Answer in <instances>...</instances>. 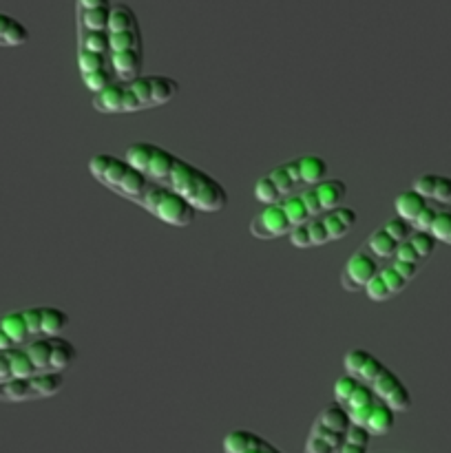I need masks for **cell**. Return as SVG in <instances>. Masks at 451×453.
I'll list each match as a JSON object with an SVG mask.
<instances>
[{"label": "cell", "mask_w": 451, "mask_h": 453, "mask_svg": "<svg viewBox=\"0 0 451 453\" xmlns=\"http://www.w3.org/2000/svg\"><path fill=\"white\" fill-rule=\"evenodd\" d=\"M109 49L111 69L119 82L140 78L144 66V40L140 20L131 4L115 3L111 7Z\"/></svg>", "instance_id": "obj_1"}, {"label": "cell", "mask_w": 451, "mask_h": 453, "mask_svg": "<svg viewBox=\"0 0 451 453\" xmlns=\"http://www.w3.org/2000/svg\"><path fill=\"white\" fill-rule=\"evenodd\" d=\"M168 188L180 193L197 212H221L228 206V193L224 186L206 171L181 157H177Z\"/></svg>", "instance_id": "obj_2"}, {"label": "cell", "mask_w": 451, "mask_h": 453, "mask_svg": "<svg viewBox=\"0 0 451 453\" xmlns=\"http://www.w3.org/2000/svg\"><path fill=\"white\" fill-rule=\"evenodd\" d=\"M111 0H75V29H78V58L109 60V18Z\"/></svg>", "instance_id": "obj_3"}, {"label": "cell", "mask_w": 451, "mask_h": 453, "mask_svg": "<svg viewBox=\"0 0 451 453\" xmlns=\"http://www.w3.org/2000/svg\"><path fill=\"white\" fill-rule=\"evenodd\" d=\"M88 173L93 175V180L100 181L111 193L119 195V197L128 199L133 203L140 202L141 195L150 184L149 177L135 171L126 159L115 157V155L109 153L93 155L88 159Z\"/></svg>", "instance_id": "obj_4"}, {"label": "cell", "mask_w": 451, "mask_h": 453, "mask_svg": "<svg viewBox=\"0 0 451 453\" xmlns=\"http://www.w3.org/2000/svg\"><path fill=\"white\" fill-rule=\"evenodd\" d=\"M358 215L354 208L349 206H339L330 212H323V215L312 217L308 224L299 226V228L292 230L287 234L290 243L294 248H317L325 246L330 242H339L345 234L352 233V228L356 226Z\"/></svg>", "instance_id": "obj_5"}, {"label": "cell", "mask_w": 451, "mask_h": 453, "mask_svg": "<svg viewBox=\"0 0 451 453\" xmlns=\"http://www.w3.org/2000/svg\"><path fill=\"white\" fill-rule=\"evenodd\" d=\"M122 87V113H137L164 106L180 96V82L168 75H140Z\"/></svg>", "instance_id": "obj_6"}, {"label": "cell", "mask_w": 451, "mask_h": 453, "mask_svg": "<svg viewBox=\"0 0 451 453\" xmlns=\"http://www.w3.org/2000/svg\"><path fill=\"white\" fill-rule=\"evenodd\" d=\"M137 206H141L146 212L157 217L162 224L172 226V228L190 226L195 221V215H197V211L180 193H175V190L164 184H155V181H150Z\"/></svg>", "instance_id": "obj_7"}, {"label": "cell", "mask_w": 451, "mask_h": 453, "mask_svg": "<svg viewBox=\"0 0 451 453\" xmlns=\"http://www.w3.org/2000/svg\"><path fill=\"white\" fill-rule=\"evenodd\" d=\"M303 188L305 186L303 177H301V164L299 157H294L290 162L279 164L272 171L265 173L261 180H256L255 199L270 206V203H279L281 199L290 197V195L299 193Z\"/></svg>", "instance_id": "obj_8"}, {"label": "cell", "mask_w": 451, "mask_h": 453, "mask_svg": "<svg viewBox=\"0 0 451 453\" xmlns=\"http://www.w3.org/2000/svg\"><path fill=\"white\" fill-rule=\"evenodd\" d=\"M65 388V374H35L0 383V403H31L51 398Z\"/></svg>", "instance_id": "obj_9"}, {"label": "cell", "mask_w": 451, "mask_h": 453, "mask_svg": "<svg viewBox=\"0 0 451 453\" xmlns=\"http://www.w3.org/2000/svg\"><path fill=\"white\" fill-rule=\"evenodd\" d=\"M299 193L303 197L308 211L312 212V217H318L323 212L334 211V208H339L343 203L345 195H348V186L339 177H327V180L308 186V188L299 190Z\"/></svg>", "instance_id": "obj_10"}, {"label": "cell", "mask_w": 451, "mask_h": 453, "mask_svg": "<svg viewBox=\"0 0 451 453\" xmlns=\"http://www.w3.org/2000/svg\"><path fill=\"white\" fill-rule=\"evenodd\" d=\"M380 273V264L367 248L354 252L340 273V286L348 292H365L367 283Z\"/></svg>", "instance_id": "obj_11"}, {"label": "cell", "mask_w": 451, "mask_h": 453, "mask_svg": "<svg viewBox=\"0 0 451 453\" xmlns=\"http://www.w3.org/2000/svg\"><path fill=\"white\" fill-rule=\"evenodd\" d=\"M371 392L376 394L378 401H383L385 405L392 407L394 411H409L411 410V392L407 389V385L398 379V374L389 367H385L378 374V379L370 385Z\"/></svg>", "instance_id": "obj_12"}, {"label": "cell", "mask_w": 451, "mask_h": 453, "mask_svg": "<svg viewBox=\"0 0 451 453\" xmlns=\"http://www.w3.org/2000/svg\"><path fill=\"white\" fill-rule=\"evenodd\" d=\"M252 237L264 239V242H272V239L287 237L292 233V226L287 221L286 212H283L281 203H270L265 206L255 219L250 221Z\"/></svg>", "instance_id": "obj_13"}, {"label": "cell", "mask_w": 451, "mask_h": 453, "mask_svg": "<svg viewBox=\"0 0 451 453\" xmlns=\"http://www.w3.org/2000/svg\"><path fill=\"white\" fill-rule=\"evenodd\" d=\"M343 365H345V374L354 376V379L363 385L374 383V380L378 379L380 372L387 367L385 363H380L374 354L361 348L349 349L343 358Z\"/></svg>", "instance_id": "obj_14"}, {"label": "cell", "mask_w": 451, "mask_h": 453, "mask_svg": "<svg viewBox=\"0 0 451 453\" xmlns=\"http://www.w3.org/2000/svg\"><path fill=\"white\" fill-rule=\"evenodd\" d=\"M224 453H283L281 449L265 441L264 436L248 429H233L224 436Z\"/></svg>", "instance_id": "obj_15"}, {"label": "cell", "mask_w": 451, "mask_h": 453, "mask_svg": "<svg viewBox=\"0 0 451 453\" xmlns=\"http://www.w3.org/2000/svg\"><path fill=\"white\" fill-rule=\"evenodd\" d=\"M376 401H378V398H376V394L371 392L370 385L358 383V388L354 389L352 396L348 398V403L343 405V410L348 411L352 425H361L363 427L367 420V416H370L371 410H374Z\"/></svg>", "instance_id": "obj_16"}, {"label": "cell", "mask_w": 451, "mask_h": 453, "mask_svg": "<svg viewBox=\"0 0 451 453\" xmlns=\"http://www.w3.org/2000/svg\"><path fill=\"white\" fill-rule=\"evenodd\" d=\"M175 164H177V155L175 153L162 149V146H155L153 157H150L149 166H146V171H144V175L149 177L150 181H155V184L168 186Z\"/></svg>", "instance_id": "obj_17"}, {"label": "cell", "mask_w": 451, "mask_h": 453, "mask_svg": "<svg viewBox=\"0 0 451 453\" xmlns=\"http://www.w3.org/2000/svg\"><path fill=\"white\" fill-rule=\"evenodd\" d=\"M29 38L31 34L29 29H27V25H22L18 18L0 12V47L4 49L22 47V44L29 42Z\"/></svg>", "instance_id": "obj_18"}, {"label": "cell", "mask_w": 451, "mask_h": 453, "mask_svg": "<svg viewBox=\"0 0 451 453\" xmlns=\"http://www.w3.org/2000/svg\"><path fill=\"white\" fill-rule=\"evenodd\" d=\"M31 363L38 374H56L53 372V336H42L25 345Z\"/></svg>", "instance_id": "obj_19"}, {"label": "cell", "mask_w": 451, "mask_h": 453, "mask_svg": "<svg viewBox=\"0 0 451 453\" xmlns=\"http://www.w3.org/2000/svg\"><path fill=\"white\" fill-rule=\"evenodd\" d=\"M394 425H396V411H394L389 405H385L383 401H376L374 410H371V414L367 416L363 427H365L367 432L371 434V438H374V436H387V434L394 429Z\"/></svg>", "instance_id": "obj_20"}, {"label": "cell", "mask_w": 451, "mask_h": 453, "mask_svg": "<svg viewBox=\"0 0 451 453\" xmlns=\"http://www.w3.org/2000/svg\"><path fill=\"white\" fill-rule=\"evenodd\" d=\"M427 206H429L427 199H424L420 193H416L414 188L402 190V193L398 195L396 199H394V208H396V217H401V219L409 221V224H414L416 217H418L420 212H423Z\"/></svg>", "instance_id": "obj_21"}, {"label": "cell", "mask_w": 451, "mask_h": 453, "mask_svg": "<svg viewBox=\"0 0 451 453\" xmlns=\"http://www.w3.org/2000/svg\"><path fill=\"white\" fill-rule=\"evenodd\" d=\"M363 246H365L367 250L376 257V259H394L401 243H398L396 239H394L392 234H389L387 230L380 226L378 230H374V233L370 234V239H367Z\"/></svg>", "instance_id": "obj_22"}, {"label": "cell", "mask_w": 451, "mask_h": 453, "mask_svg": "<svg viewBox=\"0 0 451 453\" xmlns=\"http://www.w3.org/2000/svg\"><path fill=\"white\" fill-rule=\"evenodd\" d=\"M93 109L104 115L122 113V87H119V80H115L113 84H109V87L93 96Z\"/></svg>", "instance_id": "obj_23"}, {"label": "cell", "mask_w": 451, "mask_h": 453, "mask_svg": "<svg viewBox=\"0 0 451 453\" xmlns=\"http://www.w3.org/2000/svg\"><path fill=\"white\" fill-rule=\"evenodd\" d=\"M78 358V349L65 336H53V372L56 374H65L66 370H71V365Z\"/></svg>", "instance_id": "obj_24"}, {"label": "cell", "mask_w": 451, "mask_h": 453, "mask_svg": "<svg viewBox=\"0 0 451 453\" xmlns=\"http://www.w3.org/2000/svg\"><path fill=\"white\" fill-rule=\"evenodd\" d=\"M299 164H301V177H303L305 188L327 180L330 166H327L325 159L318 157V155H303V157H299Z\"/></svg>", "instance_id": "obj_25"}, {"label": "cell", "mask_w": 451, "mask_h": 453, "mask_svg": "<svg viewBox=\"0 0 451 453\" xmlns=\"http://www.w3.org/2000/svg\"><path fill=\"white\" fill-rule=\"evenodd\" d=\"M317 423H321L323 427L332 429V432H339V434H348L349 427H352V420H349L348 411H345L340 405H336V403L327 405L325 410L318 414Z\"/></svg>", "instance_id": "obj_26"}, {"label": "cell", "mask_w": 451, "mask_h": 453, "mask_svg": "<svg viewBox=\"0 0 451 453\" xmlns=\"http://www.w3.org/2000/svg\"><path fill=\"white\" fill-rule=\"evenodd\" d=\"M69 326V314L60 308L42 305V334L44 336H62V332Z\"/></svg>", "instance_id": "obj_27"}, {"label": "cell", "mask_w": 451, "mask_h": 453, "mask_svg": "<svg viewBox=\"0 0 451 453\" xmlns=\"http://www.w3.org/2000/svg\"><path fill=\"white\" fill-rule=\"evenodd\" d=\"M155 146L157 144H153V142H135V144H131L124 150V159H126L135 171H140L141 175H144L146 166H149L150 157H153Z\"/></svg>", "instance_id": "obj_28"}, {"label": "cell", "mask_w": 451, "mask_h": 453, "mask_svg": "<svg viewBox=\"0 0 451 453\" xmlns=\"http://www.w3.org/2000/svg\"><path fill=\"white\" fill-rule=\"evenodd\" d=\"M407 242L414 246V250L418 252V257L423 261L429 259V257L433 255V250H436V246H438V242L432 237V233H423V230H414V233H411V237L407 239Z\"/></svg>", "instance_id": "obj_29"}, {"label": "cell", "mask_w": 451, "mask_h": 453, "mask_svg": "<svg viewBox=\"0 0 451 453\" xmlns=\"http://www.w3.org/2000/svg\"><path fill=\"white\" fill-rule=\"evenodd\" d=\"M378 274H380V279L385 281V286H387L389 295H392V296L401 295V292L407 288V283H409L405 277H402L401 273H398L396 268H394V264H389L387 268H380Z\"/></svg>", "instance_id": "obj_30"}, {"label": "cell", "mask_w": 451, "mask_h": 453, "mask_svg": "<svg viewBox=\"0 0 451 453\" xmlns=\"http://www.w3.org/2000/svg\"><path fill=\"white\" fill-rule=\"evenodd\" d=\"M432 237L436 239L438 243H449L451 237V211H438L436 221L432 226Z\"/></svg>", "instance_id": "obj_31"}, {"label": "cell", "mask_w": 451, "mask_h": 453, "mask_svg": "<svg viewBox=\"0 0 451 453\" xmlns=\"http://www.w3.org/2000/svg\"><path fill=\"white\" fill-rule=\"evenodd\" d=\"M115 80H118V78H115L113 69H104V71H97V73L84 75L82 82H84V87H87L88 91H91L93 96H96V93H100L102 88H106V87H109V84H113Z\"/></svg>", "instance_id": "obj_32"}, {"label": "cell", "mask_w": 451, "mask_h": 453, "mask_svg": "<svg viewBox=\"0 0 451 453\" xmlns=\"http://www.w3.org/2000/svg\"><path fill=\"white\" fill-rule=\"evenodd\" d=\"M356 388H358V380L354 379V376L343 374L340 379H336V383H334V403L336 405L343 407Z\"/></svg>", "instance_id": "obj_33"}, {"label": "cell", "mask_w": 451, "mask_h": 453, "mask_svg": "<svg viewBox=\"0 0 451 453\" xmlns=\"http://www.w3.org/2000/svg\"><path fill=\"white\" fill-rule=\"evenodd\" d=\"M383 228L387 230V233L392 234L398 243L407 242V239L411 237V233H414V226H411L409 221L401 219V217H392V219H387L383 224Z\"/></svg>", "instance_id": "obj_34"}, {"label": "cell", "mask_w": 451, "mask_h": 453, "mask_svg": "<svg viewBox=\"0 0 451 453\" xmlns=\"http://www.w3.org/2000/svg\"><path fill=\"white\" fill-rule=\"evenodd\" d=\"M22 314H25L27 330H29L31 339H42V305L40 308H25Z\"/></svg>", "instance_id": "obj_35"}, {"label": "cell", "mask_w": 451, "mask_h": 453, "mask_svg": "<svg viewBox=\"0 0 451 453\" xmlns=\"http://www.w3.org/2000/svg\"><path fill=\"white\" fill-rule=\"evenodd\" d=\"M310 436L323 438V441H325V442H330V445L334 447V449H336V453L340 451V447H343V442H345V434L332 432V429L323 427V425H321V423H317V420H314L312 429H310Z\"/></svg>", "instance_id": "obj_36"}, {"label": "cell", "mask_w": 451, "mask_h": 453, "mask_svg": "<svg viewBox=\"0 0 451 453\" xmlns=\"http://www.w3.org/2000/svg\"><path fill=\"white\" fill-rule=\"evenodd\" d=\"M436 184H438L436 173H424V175L416 177L414 184H411V188H414L416 193L423 195L424 199H433V193H436Z\"/></svg>", "instance_id": "obj_37"}, {"label": "cell", "mask_w": 451, "mask_h": 453, "mask_svg": "<svg viewBox=\"0 0 451 453\" xmlns=\"http://www.w3.org/2000/svg\"><path fill=\"white\" fill-rule=\"evenodd\" d=\"M365 295H367V299L376 301V303H383V301L392 299V295H389L387 286H385V281H383V279H380V274H376V277L371 279L370 283H367Z\"/></svg>", "instance_id": "obj_38"}, {"label": "cell", "mask_w": 451, "mask_h": 453, "mask_svg": "<svg viewBox=\"0 0 451 453\" xmlns=\"http://www.w3.org/2000/svg\"><path fill=\"white\" fill-rule=\"evenodd\" d=\"M345 442H352V445H361V447H370L371 434L367 432L365 427H361V425H352V427H349V432L345 434Z\"/></svg>", "instance_id": "obj_39"}, {"label": "cell", "mask_w": 451, "mask_h": 453, "mask_svg": "<svg viewBox=\"0 0 451 453\" xmlns=\"http://www.w3.org/2000/svg\"><path fill=\"white\" fill-rule=\"evenodd\" d=\"M436 215H438V211L433 206H427L424 208L423 212H420L418 217H416L414 219V230H423V233H429V230H432V226H433V221H436Z\"/></svg>", "instance_id": "obj_40"}, {"label": "cell", "mask_w": 451, "mask_h": 453, "mask_svg": "<svg viewBox=\"0 0 451 453\" xmlns=\"http://www.w3.org/2000/svg\"><path fill=\"white\" fill-rule=\"evenodd\" d=\"M433 199L440 203H451V177L438 175L436 193H433Z\"/></svg>", "instance_id": "obj_41"}, {"label": "cell", "mask_w": 451, "mask_h": 453, "mask_svg": "<svg viewBox=\"0 0 451 453\" xmlns=\"http://www.w3.org/2000/svg\"><path fill=\"white\" fill-rule=\"evenodd\" d=\"M394 261H409V264L423 265V259H420L418 252L414 250V246H411L409 242H402L401 246H398L396 257H394Z\"/></svg>", "instance_id": "obj_42"}, {"label": "cell", "mask_w": 451, "mask_h": 453, "mask_svg": "<svg viewBox=\"0 0 451 453\" xmlns=\"http://www.w3.org/2000/svg\"><path fill=\"white\" fill-rule=\"evenodd\" d=\"M305 453H336V449L330 442L323 441V438L310 436L308 442H305Z\"/></svg>", "instance_id": "obj_43"}, {"label": "cell", "mask_w": 451, "mask_h": 453, "mask_svg": "<svg viewBox=\"0 0 451 453\" xmlns=\"http://www.w3.org/2000/svg\"><path fill=\"white\" fill-rule=\"evenodd\" d=\"M394 268H396L398 273H401L402 277L407 279V281H411V279L418 274L420 265L418 264H409V261H394Z\"/></svg>", "instance_id": "obj_44"}, {"label": "cell", "mask_w": 451, "mask_h": 453, "mask_svg": "<svg viewBox=\"0 0 451 453\" xmlns=\"http://www.w3.org/2000/svg\"><path fill=\"white\" fill-rule=\"evenodd\" d=\"M339 453H367V447L352 445V442H343V447H340Z\"/></svg>", "instance_id": "obj_45"}, {"label": "cell", "mask_w": 451, "mask_h": 453, "mask_svg": "<svg viewBox=\"0 0 451 453\" xmlns=\"http://www.w3.org/2000/svg\"><path fill=\"white\" fill-rule=\"evenodd\" d=\"M449 246H451V237H449Z\"/></svg>", "instance_id": "obj_46"}]
</instances>
